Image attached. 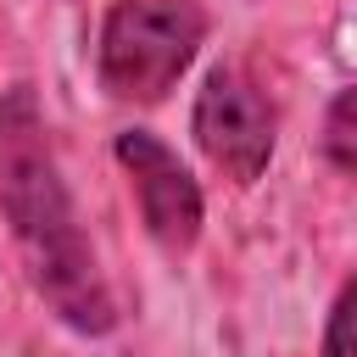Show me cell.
Segmentation results:
<instances>
[{
  "instance_id": "1",
  "label": "cell",
  "mask_w": 357,
  "mask_h": 357,
  "mask_svg": "<svg viewBox=\"0 0 357 357\" xmlns=\"http://www.w3.org/2000/svg\"><path fill=\"white\" fill-rule=\"evenodd\" d=\"M0 218H6V234L17 245V262L33 296L73 335H112L117 296L78 223L39 95L28 84H11L0 95Z\"/></svg>"
},
{
  "instance_id": "2",
  "label": "cell",
  "mask_w": 357,
  "mask_h": 357,
  "mask_svg": "<svg viewBox=\"0 0 357 357\" xmlns=\"http://www.w3.org/2000/svg\"><path fill=\"white\" fill-rule=\"evenodd\" d=\"M206 45L201 0H112L100 22L95 73L100 89L123 106H156Z\"/></svg>"
},
{
  "instance_id": "3",
  "label": "cell",
  "mask_w": 357,
  "mask_h": 357,
  "mask_svg": "<svg viewBox=\"0 0 357 357\" xmlns=\"http://www.w3.org/2000/svg\"><path fill=\"white\" fill-rule=\"evenodd\" d=\"M279 117H273V100L262 95V84L234 67V61H218L206 78H201V95H195V112H190V134L201 145V156L229 178V184H257L262 167L273 162V134Z\"/></svg>"
},
{
  "instance_id": "4",
  "label": "cell",
  "mask_w": 357,
  "mask_h": 357,
  "mask_svg": "<svg viewBox=\"0 0 357 357\" xmlns=\"http://www.w3.org/2000/svg\"><path fill=\"white\" fill-rule=\"evenodd\" d=\"M112 151H117V162L128 173V190H134L139 218H145V234L167 257H190L195 240H201V218H206V201H201V184L190 178V167L145 128H123Z\"/></svg>"
},
{
  "instance_id": "5",
  "label": "cell",
  "mask_w": 357,
  "mask_h": 357,
  "mask_svg": "<svg viewBox=\"0 0 357 357\" xmlns=\"http://www.w3.org/2000/svg\"><path fill=\"white\" fill-rule=\"evenodd\" d=\"M351 112H357V89H340V95L329 100V123H324V156H329L340 173L357 167V128H351Z\"/></svg>"
},
{
  "instance_id": "6",
  "label": "cell",
  "mask_w": 357,
  "mask_h": 357,
  "mask_svg": "<svg viewBox=\"0 0 357 357\" xmlns=\"http://www.w3.org/2000/svg\"><path fill=\"white\" fill-rule=\"evenodd\" d=\"M351 318H357V279L340 284L335 307H329V324H324V357H357L351 351Z\"/></svg>"
}]
</instances>
